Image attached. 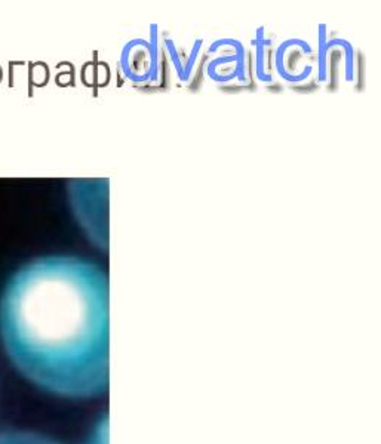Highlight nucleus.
I'll return each mask as SVG.
<instances>
[{
    "instance_id": "1",
    "label": "nucleus",
    "mask_w": 381,
    "mask_h": 444,
    "mask_svg": "<svg viewBox=\"0 0 381 444\" xmlns=\"http://www.w3.org/2000/svg\"><path fill=\"white\" fill-rule=\"evenodd\" d=\"M0 337L15 368L47 393L93 398L108 385V288L75 256L19 267L0 298Z\"/></svg>"
},
{
    "instance_id": "2",
    "label": "nucleus",
    "mask_w": 381,
    "mask_h": 444,
    "mask_svg": "<svg viewBox=\"0 0 381 444\" xmlns=\"http://www.w3.org/2000/svg\"><path fill=\"white\" fill-rule=\"evenodd\" d=\"M121 68L126 79L134 83L156 82L159 77L157 24L150 25V42L132 39L122 49Z\"/></svg>"
},
{
    "instance_id": "3",
    "label": "nucleus",
    "mask_w": 381,
    "mask_h": 444,
    "mask_svg": "<svg viewBox=\"0 0 381 444\" xmlns=\"http://www.w3.org/2000/svg\"><path fill=\"white\" fill-rule=\"evenodd\" d=\"M318 34H319V52H318V60H319V79L320 83L326 82V57L331 47H341L344 52V80L353 82L354 80V47L347 39H326V25L319 24L318 25Z\"/></svg>"
},
{
    "instance_id": "4",
    "label": "nucleus",
    "mask_w": 381,
    "mask_h": 444,
    "mask_svg": "<svg viewBox=\"0 0 381 444\" xmlns=\"http://www.w3.org/2000/svg\"><path fill=\"white\" fill-rule=\"evenodd\" d=\"M223 46H229V47H233L234 50H236V54H233V55H224V57H218V58H215V60H212V61L208 62V65H206V76L211 77L218 70V67L220 65H223V64H230V62H236V67H234V70L237 71V80L239 82H245L246 80V71H245V47L244 45H242V42L241 40H237V39H218V40H215L212 45L209 46V49H208V52H215V50H218L220 47Z\"/></svg>"
},
{
    "instance_id": "5",
    "label": "nucleus",
    "mask_w": 381,
    "mask_h": 444,
    "mask_svg": "<svg viewBox=\"0 0 381 444\" xmlns=\"http://www.w3.org/2000/svg\"><path fill=\"white\" fill-rule=\"evenodd\" d=\"M270 43L269 39H264V27H258L252 45L255 46V76L261 83L273 82V76L266 71V47L270 46Z\"/></svg>"
},
{
    "instance_id": "6",
    "label": "nucleus",
    "mask_w": 381,
    "mask_h": 444,
    "mask_svg": "<svg viewBox=\"0 0 381 444\" xmlns=\"http://www.w3.org/2000/svg\"><path fill=\"white\" fill-rule=\"evenodd\" d=\"M0 444H61L46 435L30 431H5L0 432Z\"/></svg>"
},
{
    "instance_id": "7",
    "label": "nucleus",
    "mask_w": 381,
    "mask_h": 444,
    "mask_svg": "<svg viewBox=\"0 0 381 444\" xmlns=\"http://www.w3.org/2000/svg\"><path fill=\"white\" fill-rule=\"evenodd\" d=\"M202 45H203L202 39H196V40H195V43H193V47H192V50H190V57H188V60H187V64L184 65V80H183V83H187V82H190V79H192V74H193V70H195V65H196V61H198L199 52L202 50Z\"/></svg>"
}]
</instances>
